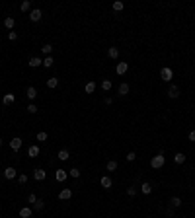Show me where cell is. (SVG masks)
I'll list each match as a JSON object with an SVG mask.
<instances>
[{"label":"cell","mask_w":195,"mask_h":218,"mask_svg":"<svg viewBox=\"0 0 195 218\" xmlns=\"http://www.w3.org/2000/svg\"><path fill=\"white\" fill-rule=\"evenodd\" d=\"M166 164V158H164V154H156V156H152V160H150V166L154 168V169H160L162 166Z\"/></svg>","instance_id":"1"},{"label":"cell","mask_w":195,"mask_h":218,"mask_svg":"<svg viewBox=\"0 0 195 218\" xmlns=\"http://www.w3.org/2000/svg\"><path fill=\"white\" fill-rule=\"evenodd\" d=\"M160 76H162V80H164V82H170L172 80V78H174V72H172V68H162V70H160Z\"/></svg>","instance_id":"2"},{"label":"cell","mask_w":195,"mask_h":218,"mask_svg":"<svg viewBox=\"0 0 195 218\" xmlns=\"http://www.w3.org/2000/svg\"><path fill=\"white\" fill-rule=\"evenodd\" d=\"M10 148H12L14 152H20V148H22V138H20V136H14L12 140H10Z\"/></svg>","instance_id":"3"},{"label":"cell","mask_w":195,"mask_h":218,"mask_svg":"<svg viewBox=\"0 0 195 218\" xmlns=\"http://www.w3.org/2000/svg\"><path fill=\"white\" fill-rule=\"evenodd\" d=\"M4 177H6V179H16V177H18V172H16V168L8 166L6 169H4Z\"/></svg>","instance_id":"4"},{"label":"cell","mask_w":195,"mask_h":218,"mask_svg":"<svg viewBox=\"0 0 195 218\" xmlns=\"http://www.w3.org/2000/svg\"><path fill=\"white\" fill-rule=\"evenodd\" d=\"M41 18H43V12H41L39 8H35V10H31V12H29V20H31V22H39Z\"/></svg>","instance_id":"5"},{"label":"cell","mask_w":195,"mask_h":218,"mask_svg":"<svg viewBox=\"0 0 195 218\" xmlns=\"http://www.w3.org/2000/svg\"><path fill=\"white\" fill-rule=\"evenodd\" d=\"M168 98H170V99L180 98V88H178V86H170V90H168Z\"/></svg>","instance_id":"6"},{"label":"cell","mask_w":195,"mask_h":218,"mask_svg":"<svg viewBox=\"0 0 195 218\" xmlns=\"http://www.w3.org/2000/svg\"><path fill=\"white\" fill-rule=\"evenodd\" d=\"M33 177H35V181H43V179L47 177V173H45V169H41V168H37L33 172Z\"/></svg>","instance_id":"7"},{"label":"cell","mask_w":195,"mask_h":218,"mask_svg":"<svg viewBox=\"0 0 195 218\" xmlns=\"http://www.w3.org/2000/svg\"><path fill=\"white\" fill-rule=\"evenodd\" d=\"M99 185H102L103 189H109L113 185V181H111V177H107V175H103L102 179H99Z\"/></svg>","instance_id":"8"},{"label":"cell","mask_w":195,"mask_h":218,"mask_svg":"<svg viewBox=\"0 0 195 218\" xmlns=\"http://www.w3.org/2000/svg\"><path fill=\"white\" fill-rule=\"evenodd\" d=\"M127 70H129V65H127V62H119L117 68H115V72H117L119 76H123V74L127 72Z\"/></svg>","instance_id":"9"},{"label":"cell","mask_w":195,"mask_h":218,"mask_svg":"<svg viewBox=\"0 0 195 218\" xmlns=\"http://www.w3.org/2000/svg\"><path fill=\"white\" fill-rule=\"evenodd\" d=\"M59 199H61V201H68V199H72V191H70V189H62L61 193H59Z\"/></svg>","instance_id":"10"},{"label":"cell","mask_w":195,"mask_h":218,"mask_svg":"<svg viewBox=\"0 0 195 218\" xmlns=\"http://www.w3.org/2000/svg\"><path fill=\"white\" fill-rule=\"evenodd\" d=\"M33 214V210L29 209V206H24V209H20V218H31Z\"/></svg>","instance_id":"11"},{"label":"cell","mask_w":195,"mask_h":218,"mask_svg":"<svg viewBox=\"0 0 195 218\" xmlns=\"http://www.w3.org/2000/svg\"><path fill=\"white\" fill-rule=\"evenodd\" d=\"M28 65H29L31 68H37V66H41V65H43V61H41V58H39V57H31V58H29V62H28Z\"/></svg>","instance_id":"12"},{"label":"cell","mask_w":195,"mask_h":218,"mask_svg":"<svg viewBox=\"0 0 195 218\" xmlns=\"http://www.w3.org/2000/svg\"><path fill=\"white\" fill-rule=\"evenodd\" d=\"M39 152H41V150H39V146H35V144H33V146H29L28 156H29V158H37V156H39Z\"/></svg>","instance_id":"13"},{"label":"cell","mask_w":195,"mask_h":218,"mask_svg":"<svg viewBox=\"0 0 195 218\" xmlns=\"http://www.w3.org/2000/svg\"><path fill=\"white\" fill-rule=\"evenodd\" d=\"M14 25H16V20L12 18V16H8V18H4V28H6V29H12Z\"/></svg>","instance_id":"14"},{"label":"cell","mask_w":195,"mask_h":218,"mask_svg":"<svg viewBox=\"0 0 195 218\" xmlns=\"http://www.w3.org/2000/svg\"><path fill=\"white\" fill-rule=\"evenodd\" d=\"M25 95H28V99H35L37 98V90H35L33 86H29L28 90H25Z\"/></svg>","instance_id":"15"},{"label":"cell","mask_w":195,"mask_h":218,"mask_svg":"<svg viewBox=\"0 0 195 218\" xmlns=\"http://www.w3.org/2000/svg\"><path fill=\"white\" fill-rule=\"evenodd\" d=\"M107 57L115 61V58L119 57V49H117V47H109V49H107Z\"/></svg>","instance_id":"16"},{"label":"cell","mask_w":195,"mask_h":218,"mask_svg":"<svg viewBox=\"0 0 195 218\" xmlns=\"http://www.w3.org/2000/svg\"><path fill=\"white\" fill-rule=\"evenodd\" d=\"M2 102H4V105H12V103L16 102V95H14V94H6Z\"/></svg>","instance_id":"17"},{"label":"cell","mask_w":195,"mask_h":218,"mask_svg":"<svg viewBox=\"0 0 195 218\" xmlns=\"http://www.w3.org/2000/svg\"><path fill=\"white\" fill-rule=\"evenodd\" d=\"M141 193H143V195H150L152 193V185L150 183H143V185H141Z\"/></svg>","instance_id":"18"},{"label":"cell","mask_w":195,"mask_h":218,"mask_svg":"<svg viewBox=\"0 0 195 218\" xmlns=\"http://www.w3.org/2000/svg\"><path fill=\"white\" fill-rule=\"evenodd\" d=\"M55 179H57V181H65V179H66V172H65V169H57Z\"/></svg>","instance_id":"19"},{"label":"cell","mask_w":195,"mask_h":218,"mask_svg":"<svg viewBox=\"0 0 195 218\" xmlns=\"http://www.w3.org/2000/svg\"><path fill=\"white\" fill-rule=\"evenodd\" d=\"M57 86H59V78H49V80H47V88L49 90H55Z\"/></svg>","instance_id":"20"},{"label":"cell","mask_w":195,"mask_h":218,"mask_svg":"<svg viewBox=\"0 0 195 218\" xmlns=\"http://www.w3.org/2000/svg\"><path fill=\"white\" fill-rule=\"evenodd\" d=\"M20 10H22V12H31V2L29 0H24V2L20 4Z\"/></svg>","instance_id":"21"},{"label":"cell","mask_w":195,"mask_h":218,"mask_svg":"<svg viewBox=\"0 0 195 218\" xmlns=\"http://www.w3.org/2000/svg\"><path fill=\"white\" fill-rule=\"evenodd\" d=\"M57 158H59L61 162H66L68 158H70V154H68V150H61L59 154H57Z\"/></svg>","instance_id":"22"},{"label":"cell","mask_w":195,"mask_h":218,"mask_svg":"<svg viewBox=\"0 0 195 218\" xmlns=\"http://www.w3.org/2000/svg\"><path fill=\"white\" fill-rule=\"evenodd\" d=\"M84 92H86V94H94V92H96V82H88L86 88H84Z\"/></svg>","instance_id":"23"},{"label":"cell","mask_w":195,"mask_h":218,"mask_svg":"<svg viewBox=\"0 0 195 218\" xmlns=\"http://www.w3.org/2000/svg\"><path fill=\"white\" fill-rule=\"evenodd\" d=\"M127 94H129V84L123 82V84L119 86V95H127Z\"/></svg>","instance_id":"24"},{"label":"cell","mask_w":195,"mask_h":218,"mask_svg":"<svg viewBox=\"0 0 195 218\" xmlns=\"http://www.w3.org/2000/svg\"><path fill=\"white\" fill-rule=\"evenodd\" d=\"M174 162H176V164H183V162H186V154L178 152L176 156H174Z\"/></svg>","instance_id":"25"},{"label":"cell","mask_w":195,"mask_h":218,"mask_svg":"<svg viewBox=\"0 0 195 218\" xmlns=\"http://www.w3.org/2000/svg\"><path fill=\"white\" fill-rule=\"evenodd\" d=\"M111 86H113L111 80H103V82H102V90H103V92H109V90H111Z\"/></svg>","instance_id":"26"},{"label":"cell","mask_w":195,"mask_h":218,"mask_svg":"<svg viewBox=\"0 0 195 218\" xmlns=\"http://www.w3.org/2000/svg\"><path fill=\"white\" fill-rule=\"evenodd\" d=\"M117 166H119V164L115 162V160H109V162H107V172H115Z\"/></svg>","instance_id":"27"},{"label":"cell","mask_w":195,"mask_h":218,"mask_svg":"<svg viewBox=\"0 0 195 218\" xmlns=\"http://www.w3.org/2000/svg\"><path fill=\"white\" fill-rule=\"evenodd\" d=\"M41 51H43L47 57H51V53H53V47H51L49 43H47V45H43V47H41Z\"/></svg>","instance_id":"28"},{"label":"cell","mask_w":195,"mask_h":218,"mask_svg":"<svg viewBox=\"0 0 195 218\" xmlns=\"http://www.w3.org/2000/svg\"><path fill=\"white\" fill-rule=\"evenodd\" d=\"M53 62H55V61H53V57H45L43 58V66H47V68H51Z\"/></svg>","instance_id":"29"},{"label":"cell","mask_w":195,"mask_h":218,"mask_svg":"<svg viewBox=\"0 0 195 218\" xmlns=\"http://www.w3.org/2000/svg\"><path fill=\"white\" fill-rule=\"evenodd\" d=\"M113 10H115V12H121V10H123V2H121V0H115V2H113Z\"/></svg>","instance_id":"30"},{"label":"cell","mask_w":195,"mask_h":218,"mask_svg":"<svg viewBox=\"0 0 195 218\" xmlns=\"http://www.w3.org/2000/svg\"><path fill=\"white\" fill-rule=\"evenodd\" d=\"M68 173H70V177H74V179H78V177H80V169H78V168H72Z\"/></svg>","instance_id":"31"},{"label":"cell","mask_w":195,"mask_h":218,"mask_svg":"<svg viewBox=\"0 0 195 218\" xmlns=\"http://www.w3.org/2000/svg\"><path fill=\"white\" fill-rule=\"evenodd\" d=\"M170 203H172V206H176V209H178V206H182V199H180V197H174Z\"/></svg>","instance_id":"32"},{"label":"cell","mask_w":195,"mask_h":218,"mask_svg":"<svg viewBox=\"0 0 195 218\" xmlns=\"http://www.w3.org/2000/svg\"><path fill=\"white\" fill-rule=\"evenodd\" d=\"M37 140H39V142H45V140H47V132H45V131L37 132Z\"/></svg>","instance_id":"33"},{"label":"cell","mask_w":195,"mask_h":218,"mask_svg":"<svg viewBox=\"0 0 195 218\" xmlns=\"http://www.w3.org/2000/svg\"><path fill=\"white\" fill-rule=\"evenodd\" d=\"M18 181L22 183V185H25V183H28V175H25V173H20V175H18Z\"/></svg>","instance_id":"34"},{"label":"cell","mask_w":195,"mask_h":218,"mask_svg":"<svg viewBox=\"0 0 195 218\" xmlns=\"http://www.w3.org/2000/svg\"><path fill=\"white\" fill-rule=\"evenodd\" d=\"M33 209H35V210H41V209H43V201H41V199H37V201L33 203Z\"/></svg>","instance_id":"35"},{"label":"cell","mask_w":195,"mask_h":218,"mask_svg":"<svg viewBox=\"0 0 195 218\" xmlns=\"http://www.w3.org/2000/svg\"><path fill=\"white\" fill-rule=\"evenodd\" d=\"M28 113H37V107H35V103H29V105H28Z\"/></svg>","instance_id":"36"},{"label":"cell","mask_w":195,"mask_h":218,"mask_svg":"<svg viewBox=\"0 0 195 218\" xmlns=\"http://www.w3.org/2000/svg\"><path fill=\"white\" fill-rule=\"evenodd\" d=\"M8 39H10V41H16V39H18V33H16V31H10V33H8Z\"/></svg>","instance_id":"37"},{"label":"cell","mask_w":195,"mask_h":218,"mask_svg":"<svg viewBox=\"0 0 195 218\" xmlns=\"http://www.w3.org/2000/svg\"><path fill=\"white\" fill-rule=\"evenodd\" d=\"M125 158H127V162H133L135 158H137V154H135V152H129V154H127V156H125Z\"/></svg>","instance_id":"38"},{"label":"cell","mask_w":195,"mask_h":218,"mask_svg":"<svg viewBox=\"0 0 195 218\" xmlns=\"http://www.w3.org/2000/svg\"><path fill=\"white\" fill-rule=\"evenodd\" d=\"M35 201H37V197H35V193H31V195L28 197V203H31V205H33Z\"/></svg>","instance_id":"39"},{"label":"cell","mask_w":195,"mask_h":218,"mask_svg":"<svg viewBox=\"0 0 195 218\" xmlns=\"http://www.w3.org/2000/svg\"><path fill=\"white\" fill-rule=\"evenodd\" d=\"M127 195H129V197H135V195H137V189H135V187H129V189H127Z\"/></svg>","instance_id":"40"},{"label":"cell","mask_w":195,"mask_h":218,"mask_svg":"<svg viewBox=\"0 0 195 218\" xmlns=\"http://www.w3.org/2000/svg\"><path fill=\"white\" fill-rule=\"evenodd\" d=\"M187 138H189L191 142H195V131H191V132H189V135H187Z\"/></svg>","instance_id":"41"},{"label":"cell","mask_w":195,"mask_h":218,"mask_svg":"<svg viewBox=\"0 0 195 218\" xmlns=\"http://www.w3.org/2000/svg\"><path fill=\"white\" fill-rule=\"evenodd\" d=\"M0 146H2V138H0Z\"/></svg>","instance_id":"42"},{"label":"cell","mask_w":195,"mask_h":218,"mask_svg":"<svg viewBox=\"0 0 195 218\" xmlns=\"http://www.w3.org/2000/svg\"><path fill=\"white\" fill-rule=\"evenodd\" d=\"M0 218H2V216H0Z\"/></svg>","instance_id":"43"}]
</instances>
